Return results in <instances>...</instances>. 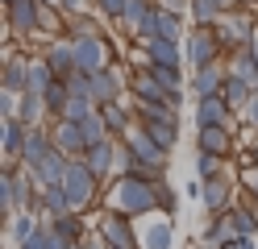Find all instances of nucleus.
Returning <instances> with one entry per match:
<instances>
[{"instance_id": "1", "label": "nucleus", "mask_w": 258, "mask_h": 249, "mask_svg": "<svg viewBox=\"0 0 258 249\" xmlns=\"http://www.w3.org/2000/svg\"><path fill=\"white\" fill-rule=\"evenodd\" d=\"M154 183H158V179H146V175L129 171V175L121 179V187H117V204H121V212L142 216V212L158 208V191H154Z\"/></svg>"}, {"instance_id": "2", "label": "nucleus", "mask_w": 258, "mask_h": 249, "mask_svg": "<svg viewBox=\"0 0 258 249\" xmlns=\"http://www.w3.org/2000/svg\"><path fill=\"white\" fill-rule=\"evenodd\" d=\"M183 54H187V62L200 71V66H213V62L225 54V46H221V38H217L213 25H196V33H191L187 46H183Z\"/></svg>"}, {"instance_id": "3", "label": "nucleus", "mask_w": 258, "mask_h": 249, "mask_svg": "<svg viewBox=\"0 0 258 249\" xmlns=\"http://www.w3.org/2000/svg\"><path fill=\"white\" fill-rule=\"evenodd\" d=\"M96 179H100V175H96V171H92L88 162H71V166H67V175H62V183H58V187L67 191V199H71V208H79V204H88V199H92V187H96Z\"/></svg>"}, {"instance_id": "4", "label": "nucleus", "mask_w": 258, "mask_h": 249, "mask_svg": "<svg viewBox=\"0 0 258 249\" xmlns=\"http://www.w3.org/2000/svg\"><path fill=\"white\" fill-rule=\"evenodd\" d=\"M138 38H142V42H150V38H171V42H179V38H183L179 13H175V9H158V5H154L150 21L138 29Z\"/></svg>"}, {"instance_id": "5", "label": "nucleus", "mask_w": 258, "mask_h": 249, "mask_svg": "<svg viewBox=\"0 0 258 249\" xmlns=\"http://www.w3.org/2000/svg\"><path fill=\"white\" fill-rule=\"evenodd\" d=\"M50 141H54L58 154H67V158H71V154H88V133H84V125H79V121H67V116H58Z\"/></svg>"}, {"instance_id": "6", "label": "nucleus", "mask_w": 258, "mask_h": 249, "mask_svg": "<svg viewBox=\"0 0 258 249\" xmlns=\"http://www.w3.org/2000/svg\"><path fill=\"white\" fill-rule=\"evenodd\" d=\"M75 66L84 75H96L108 66V42L104 38H79L75 42Z\"/></svg>"}, {"instance_id": "7", "label": "nucleus", "mask_w": 258, "mask_h": 249, "mask_svg": "<svg viewBox=\"0 0 258 249\" xmlns=\"http://www.w3.org/2000/svg\"><path fill=\"white\" fill-rule=\"evenodd\" d=\"M9 9V29L13 33H38V21H42V0H13Z\"/></svg>"}, {"instance_id": "8", "label": "nucleus", "mask_w": 258, "mask_h": 249, "mask_svg": "<svg viewBox=\"0 0 258 249\" xmlns=\"http://www.w3.org/2000/svg\"><path fill=\"white\" fill-rule=\"evenodd\" d=\"M229 100L225 96H204V100H196V125L200 129H208V125H225L229 121Z\"/></svg>"}, {"instance_id": "9", "label": "nucleus", "mask_w": 258, "mask_h": 249, "mask_svg": "<svg viewBox=\"0 0 258 249\" xmlns=\"http://www.w3.org/2000/svg\"><path fill=\"white\" fill-rule=\"evenodd\" d=\"M225 79H229V71H225L221 62L200 66V71H196V79H191V92H196V100H204V96H221Z\"/></svg>"}, {"instance_id": "10", "label": "nucleus", "mask_w": 258, "mask_h": 249, "mask_svg": "<svg viewBox=\"0 0 258 249\" xmlns=\"http://www.w3.org/2000/svg\"><path fill=\"white\" fill-rule=\"evenodd\" d=\"M129 145H134V158L146 162V166H163V158H167V149L158 145L146 129H134V133H129Z\"/></svg>"}, {"instance_id": "11", "label": "nucleus", "mask_w": 258, "mask_h": 249, "mask_svg": "<svg viewBox=\"0 0 258 249\" xmlns=\"http://www.w3.org/2000/svg\"><path fill=\"white\" fill-rule=\"evenodd\" d=\"M50 154H54V141H50V137H46V133H42V129L34 125V129H29V137H25V149H21L25 166L34 171V166H38V162H46Z\"/></svg>"}, {"instance_id": "12", "label": "nucleus", "mask_w": 258, "mask_h": 249, "mask_svg": "<svg viewBox=\"0 0 258 249\" xmlns=\"http://www.w3.org/2000/svg\"><path fill=\"white\" fill-rule=\"evenodd\" d=\"M46 62L54 66L58 79H71L79 66H75V42H54L50 50H46Z\"/></svg>"}, {"instance_id": "13", "label": "nucleus", "mask_w": 258, "mask_h": 249, "mask_svg": "<svg viewBox=\"0 0 258 249\" xmlns=\"http://www.w3.org/2000/svg\"><path fill=\"white\" fill-rule=\"evenodd\" d=\"M146 58L158 62V66H179L183 50H179V42H171V38H150L146 42Z\"/></svg>"}, {"instance_id": "14", "label": "nucleus", "mask_w": 258, "mask_h": 249, "mask_svg": "<svg viewBox=\"0 0 258 249\" xmlns=\"http://www.w3.org/2000/svg\"><path fill=\"white\" fill-rule=\"evenodd\" d=\"M200 149L225 158V154L233 149V133H229V125H208V129H200Z\"/></svg>"}, {"instance_id": "15", "label": "nucleus", "mask_w": 258, "mask_h": 249, "mask_svg": "<svg viewBox=\"0 0 258 249\" xmlns=\"http://www.w3.org/2000/svg\"><path fill=\"white\" fill-rule=\"evenodd\" d=\"M117 96H121V79L112 75L108 66H104V71H96V75H92V100H96L100 108H104V104H112Z\"/></svg>"}, {"instance_id": "16", "label": "nucleus", "mask_w": 258, "mask_h": 249, "mask_svg": "<svg viewBox=\"0 0 258 249\" xmlns=\"http://www.w3.org/2000/svg\"><path fill=\"white\" fill-rule=\"evenodd\" d=\"M142 129H146L163 149L175 145V112H167V116H142Z\"/></svg>"}, {"instance_id": "17", "label": "nucleus", "mask_w": 258, "mask_h": 249, "mask_svg": "<svg viewBox=\"0 0 258 249\" xmlns=\"http://www.w3.org/2000/svg\"><path fill=\"white\" fill-rule=\"evenodd\" d=\"M5 92H29V62L25 58H9L5 62V83H0Z\"/></svg>"}, {"instance_id": "18", "label": "nucleus", "mask_w": 258, "mask_h": 249, "mask_svg": "<svg viewBox=\"0 0 258 249\" xmlns=\"http://www.w3.org/2000/svg\"><path fill=\"white\" fill-rule=\"evenodd\" d=\"M29 129H34V125H25V121H5V154L9 158H21Z\"/></svg>"}, {"instance_id": "19", "label": "nucleus", "mask_w": 258, "mask_h": 249, "mask_svg": "<svg viewBox=\"0 0 258 249\" xmlns=\"http://www.w3.org/2000/svg\"><path fill=\"white\" fill-rule=\"evenodd\" d=\"M150 13H154V5H150V0H129V5H125V13H121V25H125L129 33H138L142 25L150 21Z\"/></svg>"}, {"instance_id": "20", "label": "nucleus", "mask_w": 258, "mask_h": 249, "mask_svg": "<svg viewBox=\"0 0 258 249\" xmlns=\"http://www.w3.org/2000/svg\"><path fill=\"white\" fill-rule=\"evenodd\" d=\"M221 96L229 100V108H246V104H250V96H254V83L229 75V79H225V88H221Z\"/></svg>"}, {"instance_id": "21", "label": "nucleus", "mask_w": 258, "mask_h": 249, "mask_svg": "<svg viewBox=\"0 0 258 249\" xmlns=\"http://www.w3.org/2000/svg\"><path fill=\"white\" fill-rule=\"evenodd\" d=\"M54 79H58V75H54V66L46 62V58H34V62H29V92H38V96H42Z\"/></svg>"}, {"instance_id": "22", "label": "nucleus", "mask_w": 258, "mask_h": 249, "mask_svg": "<svg viewBox=\"0 0 258 249\" xmlns=\"http://www.w3.org/2000/svg\"><path fill=\"white\" fill-rule=\"evenodd\" d=\"M84 162L92 166L96 175H104L108 166H112V141L104 137V141H96V145H88V154H84Z\"/></svg>"}, {"instance_id": "23", "label": "nucleus", "mask_w": 258, "mask_h": 249, "mask_svg": "<svg viewBox=\"0 0 258 249\" xmlns=\"http://www.w3.org/2000/svg\"><path fill=\"white\" fill-rule=\"evenodd\" d=\"M187 9H191V17H196L200 25H217V17L229 9V5H225V0H191Z\"/></svg>"}, {"instance_id": "24", "label": "nucleus", "mask_w": 258, "mask_h": 249, "mask_svg": "<svg viewBox=\"0 0 258 249\" xmlns=\"http://www.w3.org/2000/svg\"><path fill=\"white\" fill-rule=\"evenodd\" d=\"M225 199H229V179H225V175L204 179V204H208V208H221Z\"/></svg>"}, {"instance_id": "25", "label": "nucleus", "mask_w": 258, "mask_h": 249, "mask_svg": "<svg viewBox=\"0 0 258 249\" xmlns=\"http://www.w3.org/2000/svg\"><path fill=\"white\" fill-rule=\"evenodd\" d=\"M84 133H88V145H96V141H104L108 137V121H104V112H92V116H84Z\"/></svg>"}, {"instance_id": "26", "label": "nucleus", "mask_w": 258, "mask_h": 249, "mask_svg": "<svg viewBox=\"0 0 258 249\" xmlns=\"http://www.w3.org/2000/svg\"><path fill=\"white\" fill-rule=\"evenodd\" d=\"M92 104H96V100H88V96H71V100H67V108H62L58 116H67V121H84V116L96 112Z\"/></svg>"}, {"instance_id": "27", "label": "nucleus", "mask_w": 258, "mask_h": 249, "mask_svg": "<svg viewBox=\"0 0 258 249\" xmlns=\"http://www.w3.org/2000/svg\"><path fill=\"white\" fill-rule=\"evenodd\" d=\"M104 237L117 245V249H129V228H125V220H104Z\"/></svg>"}, {"instance_id": "28", "label": "nucleus", "mask_w": 258, "mask_h": 249, "mask_svg": "<svg viewBox=\"0 0 258 249\" xmlns=\"http://www.w3.org/2000/svg\"><path fill=\"white\" fill-rule=\"evenodd\" d=\"M196 171H200V179H213V175L221 171V154H208V149H200V154H196Z\"/></svg>"}, {"instance_id": "29", "label": "nucleus", "mask_w": 258, "mask_h": 249, "mask_svg": "<svg viewBox=\"0 0 258 249\" xmlns=\"http://www.w3.org/2000/svg\"><path fill=\"white\" fill-rule=\"evenodd\" d=\"M79 38H100V29H96V21H92V17H79V13H75V25H71V42H79Z\"/></svg>"}, {"instance_id": "30", "label": "nucleus", "mask_w": 258, "mask_h": 249, "mask_svg": "<svg viewBox=\"0 0 258 249\" xmlns=\"http://www.w3.org/2000/svg\"><path fill=\"white\" fill-rule=\"evenodd\" d=\"M146 245H150V249H167V245H171V228H167V224H154L150 237H146Z\"/></svg>"}, {"instance_id": "31", "label": "nucleus", "mask_w": 258, "mask_h": 249, "mask_svg": "<svg viewBox=\"0 0 258 249\" xmlns=\"http://www.w3.org/2000/svg\"><path fill=\"white\" fill-rule=\"evenodd\" d=\"M92 5L100 9V17H117V21H121V13H125L129 0H92Z\"/></svg>"}, {"instance_id": "32", "label": "nucleus", "mask_w": 258, "mask_h": 249, "mask_svg": "<svg viewBox=\"0 0 258 249\" xmlns=\"http://www.w3.org/2000/svg\"><path fill=\"white\" fill-rule=\"evenodd\" d=\"M100 112H104V121H108V129H125V112H121L117 104H104Z\"/></svg>"}, {"instance_id": "33", "label": "nucleus", "mask_w": 258, "mask_h": 249, "mask_svg": "<svg viewBox=\"0 0 258 249\" xmlns=\"http://www.w3.org/2000/svg\"><path fill=\"white\" fill-rule=\"evenodd\" d=\"M246 121H250V125L258 129V92L250 96V104H246Z\"/></svg>"}, {"instance_id": "34", "label": "nucleus", "mask_w": 258, "mask_h": 249, "mask_svg": "<svg viewBox=\"0 0 258 249\" xmlns=\"http://www.w3.org/2000/svg\"><path fill=\"white\" fill-rule=\"evenodd\" d=\"M84 5H88V0H62V13L75 17V13H84Z\"/></svg>"}, {"instance_id": "35", "label": "nucleus", "mask_w": 258, "mask_h": 249, "mask_svg": "<svg viewBox=\"0 0 258 249\" xmlns=\"http://www.w3.org/2000/svg\"><path fill=\"white\" fill-rule=\"evenodd\" d=\"M246 50H250V54H254V62H258V33L250 38V46H246Z\"/></svg>"}, {"instance_id": "36", "label": "nucleus", "mask_w": 258, "mask_h": 249, "mask_svg": "<svg viewBox=\"0 0 258 249\" xmlns=\"http://www.w3.org/2000/svg\"><path fill=\"white\" fill-rule=\"evenodd\" d=\"M246 183H250V191H254V195H258V171H254V175H250V179H246Z\"/></svg>"}, {"instance_id": "37", "label": "nucleus", "mask_w": 258, "mask_h": 249, "mask_svg": "<svg viewBox=\"0 0 258 249\" xmlns=\"http://www.w3.org/2000/svg\"><path fill=\"white\" fill-rule=\"evenodd\" d=\"M42 5H54V9H62V0H42Z\"/></svg>"}, {"instance_id": "38", "label": "nucleus", "mask_w": 258, "mask_h": 249, "mask_svg": "<svg viewBox=\"0 0 258 249\" xmlns=\"http://www.w3.org/2000/svg\"><path fill=\"white\" fill-rule=\"evenodd\" d=\"M254 162H258V145H254Z\"/></svg>"}, {"instance_id": "39", "label": "nucleus", "mask_w": 258, "mask_h": 249, "mask_svg": "<svg viewBox=\"0 0 258 249\" xmlns=\"http://www.w3.org/2000/svg\"><path fill=\"white\" fill-rule=\"evenodd\" d=\"M225 5H233V0H225Z\"/></svg>"}, {"instance_id": "40", "label": "nucleus", "mask_w": 258, "mask_h": 249, "mask_svg": "<svg viewBox=\"0 0 258 249\" xmlns=\"http://www.w3.org/2000/svg\"><path fill=\"white\" fill-rule=\"evenodd\" d=\"M5 5H13V0H5Z\"/></svg>"}]
</instances>
